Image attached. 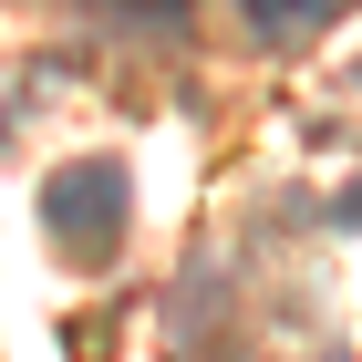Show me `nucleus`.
Masks as SVG:
<instances>
[{
	"label": "nucleus",
	"instance_id": "1",
	"mask_svg": "<svg viewBox=\"0 0 362 362\" xmlns=\"http://www.w3.org/2000/svg\"><path fill=\"white\" fill-rule=\"evenodd\" d=\"M124 207H135V176L114 166V156H83V166H62L52 197H42V228H52L73 259H114L124 238Z\"/></svg>",
	"mask_w": 362,
	"mask_h": 362
},
{
	"label": "nucleus",
	"instance_id": "2",
	"mask_svg": "<svg viewBox=\"0 0 362 362\" xmlns=\"http://www.w3.org/2000/svg\"><path fill=\"white\" fill-rule=\"evenodd\" d=\"M238 11H249V21L269 31V42H290V31H321V21H341L352 0H238Z\"/></svg>",
	"mask_w": 362,
	"mask_h": 362
},
{
	"label": "nucleus",
	"instance_id": "3",
	"mask_svg": "<svg viewBox=\"0 0 362 362\" xmlns=\"http://www.w3.org/2000/svg\"><path fill=\"white\" fill-rule=\"evenodd\" d=\"M341 218H352V228H362V187H352V197H341Z\"/></svg>",
	"mask_w": 362,
	"mask_h": 362
}]
</instances>
